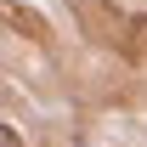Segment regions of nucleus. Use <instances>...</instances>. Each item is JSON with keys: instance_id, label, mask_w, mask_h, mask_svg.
I'll use <instances>...</instances> for the list:
<instances>
[{"instance_id": "nucleus-1", "label": "nucleus", "mask_w": 147, "mask_h": 147, "mask_svg": "<svg viewBox=\"0 0 147 147\" xmlns=\"http://www.w3.org/2000/svg\"><path fill=\"white\" fill-rule=\"evenodd\" d=\"M6 17L17 23V28H28V40H51V28H45L34 11H23V6H6Z\"/></svg>"}, {"instance_id": "nucleus-2", "label": "nucleus", "mask_w": 147, "mask_h": 147, "mask_svg": "<svg viewBox=\"0 0 147 147\" xmlns=\"http://www.w3.org/2000/svg\"><path fill=\"white\" fill-rule=\"evenodd\" d=\"M0 147H23L17 142V125H0Z\"/></svg>"}]
</instances>
